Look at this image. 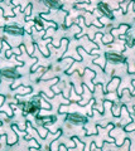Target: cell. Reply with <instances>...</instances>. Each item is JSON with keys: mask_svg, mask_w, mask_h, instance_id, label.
<instances>
[{"mask_svg": "<svg viewBox=\"0 0 135 151\" xmlns=\"http://www.w3.org/2000/svg\"><path fill=\"white\" fill-rule=\"evenodd\" d=\"M111 113L114 117H120V107L116 102H111Z\"/></svg>", "mask_w": 135, "mask_h": 151, "instance_id": "obj_13", "label": "cell"}, {"mask_svg": "<svg viewBox=\"0 0 135 151\" xmlns=\"http://www.w3.org/2000/svg\"><path fill=\"white\" fill-rule=\"evenodd\" d=\"M130 28H131V27H130L129 24H120L118 28H116V29L114 28V30L120 33V34H126V33L130 30Z\"/></svg>", "mask_w": 135, "mask_h": 151, "instance_id": "obj_11", "label": "cell"}, {"mask_svg": "<svg viewBox=\"0 0 135 151\" xmlns=\"http://www.w3.org/2000/svg\"><path fill=\"white\" fill-rule=\"evenodd\" d=\"M45 5L49 9H54V10H62L63 4L61 3V0H42Z\"/></svg>", "mask_w": 135, "mask_h": 151, "instance_id": "obj_7", "label": "cell"}, {"mask_svg": "<svg viewBox=\"0 0 135 151\" xmlns=\"http://www.w3.org/2000/svg\"><path fill=\"white\" fill-rule=\"evenodd\" d=\"M97 10H99L105 18L110 19V20H113V19H114L113 10H111V8L105 1H99V4H97Z\"/></svg>", "mask_w": 135, "mask_h": 151, "instance_id": "obj_5", "label": "cell"}, {"mask_svg": "<svg viewBox=\"0 0 135 151\" xmlns=\"http://www.w3.org/2000/svg\"><path fill=\"white\" fill-rule=\"evenodd\" d=\"M120 83H121V78L120 77H115V76H113V78H111V81L108 83V86H106V88L104 89V93H111V92H116V89L119 88Z\"/></svg>", "mask_w": 135, "mask_h": 151, "instance_id": "obj_6", "label": "cell"}, {"mask_svg": "<svg viewBox=\"0 0 135 151\" xmlns=\"http://www.w3.org/2000/svg\"><path fill=\"white\" fill-rule=\"evenodd\" d=\"M66 121L72 125H86L88 122V117L78 112H69L66 115Z\"/></svg>", "mask_w": 135, "mask_h": 151, "instance_id": "obj_1", "label": "cell"}, {"mask_svg": "<svg viewBox=\"0 0 135 151\" xmlns=\"http://www.w3.org/2000/svg\"><path fill=\"white\" fill-rule=\"evenodd\" d=\"M12 50H13V54L15 55V57H19L20 54H23L19 48H12Z\"/></svg>", "mask_w": 135, "mask_h": 151, "instance_id": "obj_17", "label": "cell"}, {"mask_svg": "<svg viewBox=\"0 0 135 151\" xmlns=\"http://www.w3.org/2000/svg\"><path fill=\"white\" fill-rule=\"evenodd\" d=\"M58 149H59V150H63V149H64V150H66V149H67V146H64L63 144H61V145H59V146H58Z\"/></svg>", "mask_w": 135, "mask_h": 151, "instance_id": "obj_20", "label": "cell"}, {"mask_svg": "<svg viewBox=\"0 0 135 151\" xmlns=\"http://www.w3.org/2000/svg\"><path fill=\"white\" fill-rule=\"evenodd\" d=\"M128 73L129 74H134V67H133V64H130V63H128Z\"/></svg>", "mask_w": 135, "mask_h": 151, "instance_id": "obj_18", "label": "cell"}, {"mask_svg": "<svg viewBox=\"0 0 135 151\" xmlns=\"http://www.w3.org/2000/svg\"><path fill=\"white\" fill-rule=\"evenodd\" d=\"M0 76L6 79H19L22 74L18 72V67H8V68H1L0 69Z\"/></svg>", "mask_w": 135, "mask_h": 151, "instance_id": "obj_3", "label": "cell"}, {"mask_svg": "<svg viewBox=\"0 0 135 151\" xmlns=\"http://www.w3.org/2000/svg\"><path fill=\"white\" fill-rule=\"evenodd\" d=\"M14 91H17L15 94H18V96H25V94L32 93L33 88H32L30 86H19L18 88L14 89Z\"/></svg>", "mask_w": 135, "mask_h": 151, "instance_id": "obj_8", "label": "cell"}, {"mask_svg": "<svg viewBox=\"0 0 135 151\" xmlns=\"http://www.w3.org/2000/svg\"><path fill=\"white\" fill-rule=\"evenodd\" d=\"M134 129H135V122H134V120L129 121V124H128V125L123 126V130H124L125 132H133Z\"/></svg>", "mask_w": 135, "mask_h": 151, "instance_id": "obj_14", "label": "cell"}, {"mask_svg": "<svg viewBox=\"0 0 135 151\" xmlns=\"http://www.w3.org/2000/svg\"><path fill=\"white\" fill-rule=\"evenodd\" d=\"M32 8H33V5H32V4H28L27 8L24 9V10H23V13H24V17H25V18H29V15L32 14Z\"/></svg>", "mask_w": 135, "mask_h": 151, "instance_id": "obj_15", "label": "cell"}, {"mask_svg": "<svg viewBox=\"0 0 135 151\" xmlns=\"http://www.w3.org/2000/svg\"><path fill=\"white\" fill-rule=\"evenodd\" d=\"M12 55H13V50L12 48H9V49H5V59H10L12 58Z\"/></svg>", "mask_w": 135, "mask_h": 151, "instance_id": "obj_16", "label": "cell"}, {"mask_svg": "<svg viewBox=\"0 0 135 151\" xmlns=\"http://www.w3.org/2000/svg\"><path fill=\"white\" fill-rule=\"evenodd\" d=\"M33 22H34V27H35L37 32L43 30V28H44V20H42L40 17H35V18L33 19Z\"/></svg>", "mask_w": 135, "mask_h": 151, "instance_id": "obj_10", "label": "cell"}, {"mask_svg": "<svg viewBox=\"0 0 135 151\" xmlns=\"http://www.w3.org/2000/svg\"><path fill=\"white\" fill-rule=\"evenodd\" d=\"M1 125H3V121H1V120H0V126H1Z\"/></svg>", "mask_w": 135, "mask_h": 151, "instance_id": "obj_21", "label": "cell"}, {"mask_svg": "<svg viewBox=\"0 0 135 151\" xmlns=\"http://www.w3.org/2000/svg\"><path fill=\"white\" fill-rule=\"evenodd\" d=\"M94 149H96V144H95V141H92L91 146H90V150H94Z\"/></svg>", "mask_w": 135, "mask_h": 151, "instance_id": "obj_19", "label": "cell"}, {"mask_svg": "<svg viewBox=\"0 0 135 151\" xmlns=\"http://www.w3.org/2000/svg\"><path fill=\"white\" fill-rule=\"evenodd\" d=\"M4 32L6 33V34H10V35H15V37H22L24 35V28H22L19 25L14 24V25H5L3 28Z\"/></svg>", "mask_w": 135, "mask_h": 151, "instance_id": "obj_4", "label": "cell"}, {"mask_svg": "<svg viewBox=\"0 0 135 151\" xmlns=\"http://www.w3.org/2000/svg\"><path fill=\"white\" fill-rule=\"evenodd\" d=\"M101 40H102V44H105V45H110V44L115 40V38H114V35H113V34H109V35L104 34V35L101 37Z\"/></svg>", "mask_w": 135, "mask_h": 151, "instance_id": "obj_12", "label": "cell"}, {"mask_svg": "<svg viewBox=\"0 0 135 151\" xmlns=\"http://www.w3.org/2000/svg\"><path fill=\"white\" fill-rule=\"evenodd\" d=\"M5 1H12V0H5Z\"/></svg>", "mask_w": 135, "mask_h": 151, "instance_id": "obj_22", "label": "cell"}, {"mask_svg": "<svg viewBox=\"0 0 135 151\" xmlns=\"http://www.w3.org/2000/svg\"><path fill=\"white\" fill-rule=\"evenodd\" d=\"M48 131H49V130L47 129V127H44V126H40L39 129H35V132L39 135V137H40L42 140H45V139H47Z\"/></svg>", "mask_w": 135, "mask_h": 151, "instance_id": "obj_9", "label": "cell"}, {"mask_svg": "<svg viewBox=\"0 0 135 151\" xmlns=\"http://www.w3.org/2000/svg\"><path fill=\"white\" fill-rule=\"evenodd\" d=\"M104 59H106V60H108V62H110V63H115V64L126 63V62H128L126 57H124L123 54L115 53V52H105Z\"/></svg>", "mask_w": 135, "mask_h": 151, "instance_id": "obj_2", "label": "cell"}]
</instances>
